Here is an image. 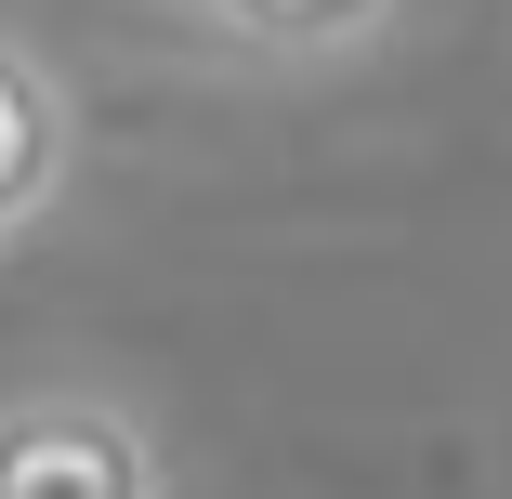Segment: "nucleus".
Returning a JSON list of instances; mask_svg holds the SVG:
<instances>
[{"label": "nucleus", "mask_w": 512, "mask_h": 499, "mask_svg": "<svg viewBox=\"0 0 512 499\" xmlns=\"http://www.w3.org/2000/svg\"><path fill=\"white\" fill-rule=\"evenodd\" d=\"M0 499H158V434L119 394H14L0 408Z\"/></svg>", "instance_id": "obj_1"}, {"label": "nucleus", "mask_w": 512, "mask_h": 499, "mask_svg": "<svg viewBox=\"0 0 512 499\" xmlns=\"http://www.w3.org/2000/svg\"><path fill=\"white\" fill-rule=\"evenodd\" d=\"M224 40H250V53H289V66H329V53H355V40H381L394 27V0H197Z\"/></svg>", "instance_id": "obj_3"}, {"label": "nucleus", "mask_w": 512, "mask_h": 499, "mask_svg": "<svg viewBox=\"0 0 512 499\" xmlns=\"http://www.w3.org/2000/svg\"><path fill=\"white\" fill-rule=\"evenodd\" d=\"M66 184H79V92L0 27V250H14Z\"/></svg>", "instance_id": "obj_2"}]
</instances>
